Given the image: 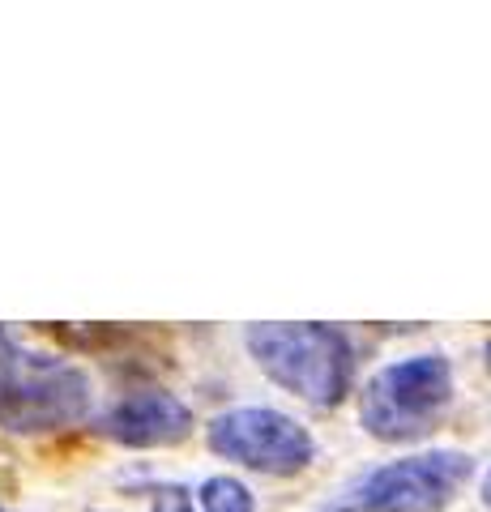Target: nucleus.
<instances>
[{
    "label": "nucleus",
    "mask_w": 491,
    "mask_h": 512,
    "mask_svg": "<svg viewBox=\"0 0 491 512\" xmlns=\"http://www.w3.org/2000/svg\"><path fill=\"white\" fill-rule=\"evenodd\" d=\"M150 512H193V500L180 491V487H163L154 495V508Z\"/></svg>",
    "instance_id": "6e6552de"
},
{
    "label": "nucleus",
    "mask_w": 491,
    "mask_h": 512,
    "mask_svg": "<svg viewBox=\"0 0 491 512\" xmlns=\"http://www.w3.org/2000/svg\"><path fill=\"white\" fill-rule=\"evenodd\" d=\"M483 504L491 508V470H487V478H483Z\"/></svg>",
    "instance_id": "1a4fd4ad"
},
{
    "label": "nucleus",
    "mask_w": 491,
    "mask_h": 512,
    "mask_svg": "<svg viewBox=\"0 0 491 512\" xmlns=\"http://www.w3.org/2000/svg\"><path fill=\"white\" fill-rule=\"evenodd\" d=\"M474 461L457 448H432L389 461L346 491L338 512H445L470 483Z\"/></svg>",
    "instance_id": "20e7f679"
},
{
    "label": "nucleus",
    "mask_w": 491,
    "mask_h": 512,
    "mask_svg": "<svg viewBox=\"0 0 491 512\" xmlns=\"http://www.w3.org/2000/svg\"><path fill=\"white\" fill-rule=\"evenodd\" d=\"M205 444L218 457H227L244 470H257V474H299L316 457L308 427L269 406H240V410L218 414L205 427Z\"/></svg>",
    "instance_id": "39448f33"
},
{
    "label": "nucleus",
    "mask_w": 491,
    "mask_h": 512,
    "mask_svg": "<svg viewBox=\"0 0 491 512\" xmlns=\"http://www.w3.org/2000/svg\"><path fill=\"white\" fill-rule=\"evenodd\" d=\"M99 431L124 448H171L193 436V410L167 389H137L103 414Z\"/></svg>",
    "instance_id": "423d86ee"
},
{
    "label": "nucleus",
    "mask_w": 491,
    "mask_h": 512,
    "mask_svg": "<svg viewBox=\"0 0 491 512\" xmlns=\"http://www.w3.org/2000/svg\"><path fill=\"white\" fill-rule=\"evenodd\" d=\"M0 512H9V508H5V504H0Z\"/></svg>",
    "instance_id": "9d476101"
},
{
    "label": "nucleus",
    "mask_w": 491,
    "mask_h": 512,
    "mask_svg": "<svg viewBox=\"0 0 491 512\" xmlns=\"http://www.w3.org/2000/svg\"><path fill=\"white\" fill-rule=\"evenodd\" d=\"M90 414V380L56 355L13 346L0 333V427L13 436L73 427Z\"/></svg>",
    "instance_id": "f03ea898"
},
{
    "label": "nucleus",
    "mask_w": 491,
    "mask_h": 512,
    "mask_svg": "<svg viewBox=\"0 0 491 512\" xmlns=\"http://www.w3.org/2000/svg\"><path fill=\"white\" fill-rule=\"evenodd\" d=\"M244 342H248V355L257 359V367L269 380L312 406H338L351 393L355 350L346 342V333L334 325L269 320V325H248Z\"/></svg>",
    "instance_id": "f257e3e1"
},
{
    "label": "nucleus",
    "mask_w": 491,
    "mask_h": 512,
    "mask_svg": "<svg viewBox=\"0 0 491 512\" xmlns=\"http://www.w3.org/2000/svg\"><path fill=\"white\" fill-rule=\"evenodd\" d=\"M197 508L201 512H257V500H252V491L240 478L214 474L197 487Z\"/></svg>",
    "instance_id": "0eeeda50"
},
{
    "label": "nucleus",
    "mask_w": 491,
    "mask_h": 512,
    "mask_svg": "<svg viewBox=\"0 0 491 512\" xmlns=\"http://www.w3.org/2000/svg\"><path fill=\"white\" fill-rule=\"evenodd\" d=\"M453 406V367L445 355L398 359L363 384L359 423L385 444H415L445 423Z\"/></svg>",
    "instance_id": "7ed1b4c3"
}]
</instances>
